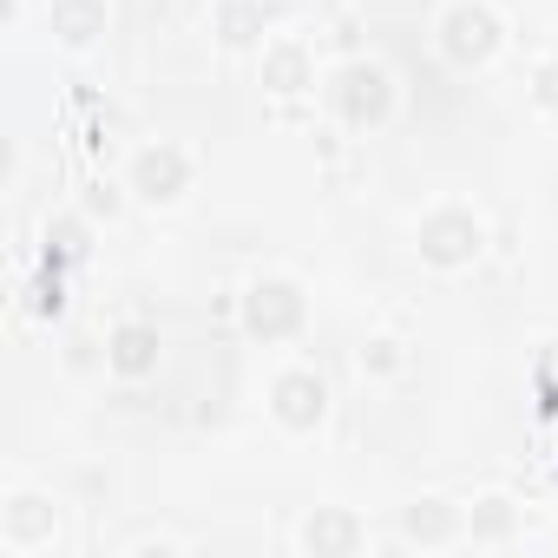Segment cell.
Returning a JSON list of instances; mask_svg holds the SVG:
<instances>
[{"label": "cell", "mask_w": 558, "mask_h": 558, "mask_svg": "<svg viewBox=\"0 0 558 558\" xmlns=\"http://www.w3.org/2000/svg\"><path fill=\"white\" fill-rule=\"evenodd\" d=\"M336 99H342V112H349L355 125H368V119H381V112H388V80H381L375 66H349Z\"/></svg>", "instance_id": "9"}, {"label": "cell", "mask_w": 558, "mask_h": 558, "mask_svg": "<svg viewBox=\"0 0 558 558\" xmlns=\"http://www.w3.org/2000/svg\"><path fill=\"white\" fill-rule=\"evenodd\" d=\"M0 538H8L14 551L53 545V506H47V499H34V493L8 499V506H0Z\"/></svg>", "instance_id": "7"}, {"label": "cell", "mask_w": 558, "mask_h": 558, "mask_svg": "<svg viewBox=\"0 0 558 558\" xmlns=\"http://www.w3.org/2000/svg\"><path fill=\"white\" fill-rule=\"evenodd\" d=\"M538 99H545V106H558V66H545V73H538Z\"/></svg>", "instance_id": "16"}, {"label": "cell", "mask_w": 558, "mask_h": 558, "mask_svg": "<svg viewBox=\"0 0 558 558\" xmlns=\"http://www.w3.org/2000/svg\"><path fill=\"white\" fill-rule=\"evenodd\" d=\"M440 47H447L460 66H480V60L499 47V27H493V14H486V8H453V14H447V27H440Z\"/></svg>", "instance_id": "3"}, {"label": "cell", "mask_w": 558, "mask_h": 558, "mask_svg": "<svg viewBox=\"0 0 558 558\" xmlns=\"http://www.w3.org/2000/svg\"><path fill=\"white\" fill-rule=\"evenodd\" d=\"M60 27H66V40H93L99 8H93V0H66V8H60Z\"/></svg>", "instance_id": "13"}, {"label": "cell", "mask_w": 558, "mask_h": 558, "mask_svg": "<svg viewBox=\"0 0 558 558\" xmlns=\"http://www.w3.org/2000/svg\"><path fill=\"white\" fill-rule=\"evenodd\" d=\"M362 362H368V368H395V362H401V355H395V342H375V349H368V355H362Z\"/></svg>", "instance_id": "15"}, {"label": "cell", "mask_w": 558, "mask_h": 558, "mask_svg": "<svg viewBox=\"0 0 558 558\" xmlns=\"http://www.w3.org/2000/svg\"><path fill=\"white\" fill-rule=\"evenodd\" d=\"M250 27H256L250 8H230V14H223V40H250Z\"/></svg>", "instance_id": "14"}, {"label": "cell", "mask_w": 558, "mask_h": 558, "mask_svg": "<svg viewBox=\"0 0 558 558\" xmlns=\"http://www.w3.org/2000/svg\"><path fill=\"white\" fill-rule=\"evenodd\" d=\"M151 362H158V336H151V329L132 323V329L112 336V368H119V375H145Z\"/></svg>", "instance_id": "11"}, {"label": "cell", "mask_w": 558, "mask_h": 558, "mask_svg": "<svg viewBox=\"0 0 558 558\" xmlns=\"http://www.w3.org/2000/svg\"><path fill=\"white\" fill-rule=\"evenodd\" d=\"M401 538L408 545H453V538H466V512L447 499H421L401 512Z\"/></svg>", "instance_id": "6"}, {"label": "cell", "mask_w": 558, "mask_h": 558, "mask_svg": "<svg viewBox=\"0 0 558 558\" xmlns=\"http://www.w3.org/2000/svg\"><path fill=\"white\" fill-rule=\"evenodd\" d=\"M269 401H276V421H283L290 434H310V427L329 414V388H323L310 368H290L283 381H276V395H269Z\"/></svg>", "instance_id": "1"}, {"label": "cell", "mask_w": 558, "mask_h": 558, "mask_svg": "<svg viewBox=\"0 0 558 558\" xmlns=\"http://www.w3.org/2000/svg\"><path fill=\"white\" fill-rule=\"evenodd\" d=\"M362 538H368L362 519L342 506H316L303 519V551H316V558H349V551H362Z\"/></svg>", "instance_id": "2"}, {"label": "cell", "mask_w": 558, "mask_h": 558, "mask_svg": "<svg viewBox=\"0 0 558 558\" xmlns=\"http://www.w3.org/2000/svg\"><path fill=\"white\" fill-rule=\"evenodd\" d=\"M243 316H250L256 336H290L303 323V296H296V283H256L250 303H243Z\"/></svg>", "instance_id": "4"}, {"label": "cell", "mask_w": 558, "mask_h": 558, "mask_svg": "<svg viewBox=\"0 0 558 558\" xmlns=\"http://www.w3.org/2000/svg\"><path fill=\"white\" fill-rule=\"evenodd\" d=\"M263 73H269V86H276V93H303V80H310V60H303L296 47H276Z\"/></svg>", "instance_id": "12"}, {"label": "cell", "mask_w": 558, "mask_h": 558, "mask_svg": "<svg viewBox=\"0 0 558 558\" xmlns=\"http://www.w3.org/2000/svg\"><path fill=\"white\" fill-rule=\"evenodd\" d=\"M512 532H519V506H512V499H499V493H493V499H480V506L466 512V538H473V545H506Z\"/></svg>", "instance_id": "10"}, {"label": "cell", "mask_w": 558, "mask_h": 558, "mask_svg": "<svg viewBox=\"0 0 558 558\" xmlns=\"http://www.w3.org/2000/svg\"><path fill=\"white\" fill-rule=\"evenodd\" d=\"M132 184L151 197V204H171L184 184H191V165H184V151H171V145H158V151H145L138 165H132Z\"/></svg>", "instance_id": "8"}, {"label": "cell", "mask_w": 558, "mask_h": 558, "mask_svg": "<svg viewBox=\"0 0 558 558\" xmlns=\"http://www.w3.org/2000/svg\"><path fill=\"white\" fill-rule=\"evenodd\" d=\"M421 250H427V263L453 269V263H466V256L480 250V223H473L466 210H440V217L421 230Z\"/></svg>", "instance_id": "5"}]
</instances>
